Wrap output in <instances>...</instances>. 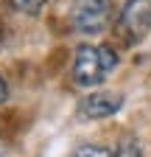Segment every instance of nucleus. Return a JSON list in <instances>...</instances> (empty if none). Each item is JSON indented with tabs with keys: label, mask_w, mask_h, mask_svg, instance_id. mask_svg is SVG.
I'll list each match as a JSON object with an SVG mask.
<instances>
[{
	"label": "nucleus",
	"mask_w": 151,
	"mask_h": 157,
	"mask_svg": "<svg viewBox=\"0 0 151 157\" xmlns=\"http://www.w3.org/2000/svg\"><path fill=\"white\" fill-rule=\"evenodd\" d=\"M118 53L109 45H79L73 59V82L79 87H95L115 70Z\"/></svg>",
	"instance_id": "nucleus-1"
},
{
	"label": "nucleus",
	"mask_w": 151,
	"mask_h": 157,
	"mask_svg": "<svg viewBox=\"0 0 151 157\" xmlns=\"http://www.w3.org/2000/svg\"><path fill=\"white\" fill-rule=\"evenodd\" d=\"M67 17L79 34H101L112 23V0H70Z\"/></svg>",
	"instance_id": "nucleus-2"
},
{
	"label": "nucleus",
	"mask_w": 151,
	"mask_h": 157,
	"mask_svg": "<svg viewBox=\"0 0 151 157\" xmlns=\"http://www.w3.org/2000/svg\"><path fill=\"white\" fill-rule=\"evenodd\" d=\"M118 31L123 42H140L151 31V0H126L118 20Z\"/></svg>",
	"instance_id": "nucleus-3"
},
{
	"label": "nucleus",
	"mask_w": 151,
	"mask_h": 157,
	"mask_svg": "<svg viewBox=\"0 0 151 157\" xmlns=\"http://www.w3.org/2000/svg\"><path fill=\"white\" fill-rule=\"evenodd\" d=\"M120 107H123V95H120V93L101 90V93H90V95L81 98V104H79V115H81V118H90V121H98V118H109V115H115Z\"/></svg>",
	"instance_id": "nucleus-4"
},
{
	"label": "nucleus",
	"mask_w": 151,
	"mask_h": 157,
	"mask_svg": "<svg viewBox=\"0 0 151 157\" xmlns=\"http://www.w3.org/2000/svg\"><path fill=\"white\" fill-rule=\"evenodd\" d=\"M48 0H9V6L20 14H39Z\"/></svg>",
	"instance_id": "nucleus-5"
},
{
	"label": "nucleus",
	"mask_w": 151,
	"mask_h": 157,
	"mask_svg": "<svg viewBox=\"0 0 151 157\" xmlns=\"http://www.w3.org/2000/svg\"><path fill=\"white\" fill-rule=\"evenodd\" d=\"M112 157H143V151H140V143L134 140V137H126V140L118 146V154H112Z\"/></svg>",
	"instance_id": "nucleus-6"
},
{
	"label": "nucleus",
	"mask_w": 151,
	"mask_h": 157,
	"mask_svg": "<svg viewBox=\"0 0 151 157\" xmlns=\"http://www.w3.org/2000/svg\"><path fill=\"white\" fill-rule=\"evenodd\" d=\"M70 157H112V151L106 146H79Z\"/></svg>",
	"instance_id": "nucleus-7"
},
{
	"label": "nucleus",
	"mask_w": 151,
	"mask_h": 157,
	"mask_svg": "<svg viewBox=\"0 0 151 157\" xmlns=\"http://www.w3.org/2000/svg\"><path fill=\"white\" fill-rule=\"evenodd\" d=\"M6 98H9V87H6V82H3V78H0V104H3Z\"/></svg>",
	"instance_id": "nucleus-8"
}]
</instances>
